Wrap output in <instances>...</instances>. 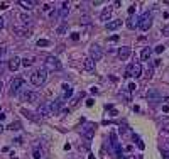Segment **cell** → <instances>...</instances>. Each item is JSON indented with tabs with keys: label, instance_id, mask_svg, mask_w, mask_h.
I'll return each instance as SVG.
<instances>
[{
	"label": "cell",
	"instance_id": "d590c367",
	"mask_svg": "<svg viewBox=\"0 0 169 159\" xmlns=\"http://www.w3.org/2000/svg\"><path fill=\"white\" fill-rule=\"evenodd\" d=\"M49 10H51V5H49V4H46V5L42 7V12H49Z\"/></svg>",
	"mask_w": 169,
	"mask_h": 159
},
{
	"label": "cell",
	"instance_id": "ba28073f",
	"mask_svg": "<svg viewBox=\"0 0 169 159\" xmlns=\"http://www.w3.org/2000/svg\"><path fill=\"white\" fill-rule=\"evenodd\" d=\"M90 58H91V59H93L95 63L100 61L101 58H103V53H101V48H100V46L93 44V46L90 48Z\"/></svg>",
	"mask_w": 169,
	"mask_h": 159
},
{
	"label": "cell",
	"instance_id": "7402d4cb",
	"mask_svg": "<svg viewBox=\"0 0 169 159\" xmlns=\"http://www.w3.org/2000/svg\"><path fill=\"white\" fill-rule=\"evenodd\" d=\"M36 4V2H26V0H19V5L20 7H24L26 10H29V9H32V5Z\"/></svg>",
	"mask_w": 169,
	"mask_h": 159
},
{
	"label": "cell",
	"instance_id": "f6af8a7d",
	"mask_svg": "<svg viewBox=\"0 0 169 159\" xmlns=\"http://www.w3.org/2000/svg\"><path fill=\"white\" fill-rule=\"evenodd\" d=\"M2 88H4V83H2V81H0V91H2Z\"/></svg>",
	"mask_w": 169,
	"mask_h": 159
},
{
	"label": "cell",
	"instance_id": "e575fe53",
	"mask_svg": "<svg viewBox=\"0 0 169 159\" xmlns=\"http://www.w3.org/2000/svg\"><path fill=\"white\" fill-rule=\"evenodd\" d=\"M108 41H110V42H117V41H118V36H112V37H108Z\"/></svg>",
	"mask_w": 169,
	"mask_h": 159
},
{
	"label": "cell",
	"instance_id": "7c38bea8",
	"mask_svg": "<svg viewBox=\"0 0 169 159\" xmlns=\"http://www.w3.org/2000/svg\"><path fill=\"white\" fill-rule=\"evenodd\" d=\"M19 66H20V58L19 56H12L10 61H9V69H10V71H17Z\"/></svg>",
	"mask_w": 169,
	"mask_h": 159
},
{
	"label": "cell",
	"instance_id": "f546056e",
	"mask_svg": "<svg viewBox=\"0 0 169 159\" xmlns=\"http://www.w3.org/2000/svg\"><path fill=\"white\" fill-rule=\"evenodd\" d=\"M64 31H66V22H64L63 26H59V27H58V34H63Z\"/></svg>",
	"mask_w": 169,
	"mask_h": 159
},
{
	"label": "cell",
	"instance_id": "7dc6e473",
	"mask_svg": "<svg viewBox=\"0 0 169 159\" xmlns=\"http://www.w3.org/2000/svg\"><path fill=\"white\" fill-rule=\"evenodd\" d=\"M128 159H134V158H128Z\"/></svg>",
	"mask_w": 169,
	"mask_h": 159
},
{
	"label": "cell",
	"instance_id": "ab89813d",
	"mask_svg": "<svg viewBox=\"0 0 169 159\" xmlns=\"http://www.w3.org/2000/svg\"><path fill=\"white\" fill-rule=\"evenodd\" d=\"M0 7H2V9H7V7H9V4H7V2H2V4H0Z\"/></svg>",
	"mask_w": 169,
	"mask_h": 159
},
{
	"label": "cell",
	"instance_id": "f35d334b",
	"mask_svg": "<svg viewBox=\"0 0 169 159\" xmlns=\"http://www.w3.org/2000/svg\"><path fill=\"white\" fill-rule=\"evenodd\" d=\"M162 102L166 103V107H169V97H164V98H162Z\"/></svg>",
	"mask_w": 169,
	"mask_h": 159
},
{
	"label": "cell",
	"instance_id": "9c48e42d",
	"mask_svg": "<svg viewBox=\"0 0 169 159\" xmlns=\"http://www.w3.org/2000/svg\"><path fill=\"white\" fill-rule=\"evenodd\" d=\"M145 97H147V100H149V102H150V103H159V102H161V100H162L161 93H159V91H157V90H149V91H147V95H145Z\"/></svg>",
	"mask_w": 169,
	"mask_h": 159
},
{
	"label": "cell",
	"instance_id": "f1b7e54d",
	"mask_svg": "<svg viewBox=\"0 0 169 159\" xmlns=\"http://www.w3.org/2000/svg\"><path fill=\"white\" fill-rule=\"evenodd\" d=\"M5 53H7V49H5V48H0V61H4V58H5Z\"/></svg>",
	"mask_w": 169,
	"mask_h": 159
},
{
	"label": "cell",
	"instance_id": "83f0119b",
	"mask_svg": "<svg viewBox=\"0 0 169 159\" xmlns=\"http://www.w3.org/2000/svg\"><path fill=\"white\" fill-rule=\"evenodd\" d=\"M161 32H162V36H168L169 37V24H166V26L161 29Z\"/></svg>",
	"mask_w": 169,
	"mask_h": 159
},
{
	"label": "cell",
	"instance_id": "7bdbcfd3",
	"mask_svg": "<svg viewBox=\"0 0 169 159\" xmlns=\"http://www.w3.org/2000/svg\"><path fill=\"white\" fill-rule=\"evenodd\" d=\"M164 132H166V134H169V125H166V127H164Z\"/></svg>",
	"mask_w": 169,
	"mask_h": 159
},
{
	"label": "cell",
	"instance_id": "d6986e66",
	"mask_svg": "<svg viewBox=\"0 0 169 159\" xmlns=\"http://www.w3.org/2000/svg\"><path fill=\"white\" fill-rule=\"evenodd\" d=\"M19 19H20V22H22L26 27H27V24H31V22H32V17H31L29 14H20Z\"/></svg>",
	"mask_w": 169,
	"mask_h": 159
},
{
	"label": "cell",
	"instance_id": "74e56055",
	"mask_svg": "<svg viewBox=\"0 0 169 159\" xmlns=\"http://www.w3.org/2000/svg\"><path fill=\"white\" fill-rule=\"evenodd\" d=\"M128 90L134 91V90H135V83H128Z\"/></svg>",
	"mask_w": 169,
	"mask_h": 159
},
{
	"label": "cell",
	"instance_id": "52a82bcc",
	"mask_svg": "<svg viewBox=\"0 0 169 159\" xmlns=\"http://www.w3.org/2000/svg\"><path fill=\"white\" fill-rule=\"evenodd\" d=\"M22 100L27 102V103H36L37 100H39V93L34 90H27L24 95H22Z\"/></svg>",
	"mask_w": 169,
	"mask_h": 159
},
{
	"label": "cell",
	"instance_id": "30bf717a",
	"mask_svg": "<svg viewBox=\"0 0 169 159\" xmlns=\"http://www.w3.org/2000/svg\"><path fill=\"white\" fill-rule=\"evenodd\" d=\"M95 129H96V125L95 124H86L85 125V129H83V135L88 139V140H91L95 135Z\"/></svg>",
	"mask_w": 169,
	"mask_h": 159
},
{
	"label": "cell",
	"instance_id": "5bb4252c",
	"mask_svg": "<svg viewBox=\"0 0 169 159\" xmlns=\"http://www.w3.org/2000/svg\"><path fill=\"white\" fill-rule=\"evenodd\" d=\"M122 24H123V22H122L120 19L110 21V22H107V31H117L118 27H122Z\"/></svg>",
	"mask_w": 169,
	"mask_h": 159
},
{
	"label": "cell",
	"instance_id": "8992f818",
	"mask_svg": "<svg viewBox=\"0 0 169 159\" xmlns=\"http://www.w3.org/2000/svg\"><path fill=\"white\" fill-rule=\"evenodd\" d=\"M37 115H39L41 118H49L51 115H53L51 105L49 103H41L39 107H37Z\"/></svg>",
	"mask_w": 169,
	"mask_h": 159
},
{
	"label": "cell",
	"instance_id": "9a60e30c",
	"mask_svg": "<svg viewBox=\"0 0 169 159\" xmlns=\"http://www.w3.org/2000/svg\"><path fill=\"white\" fill-rule=\"evenodd\" d=\"M83 68L86 69V71H95V61L91 58H85V61H83Z\"/></svg>",
	"mask_w": 169,
	"mask_h": 159
},
{
	"label": "cell",
	"instance_id": "60d3db41",
	"mask_svg": "<svg viewBox=\"0 0 169 159\" xmlns=\"http://www.w3.org/2000/svg\"><path fill=\"white\" fill-rule=\"evenodd\" d=\"M162 154H164V159H169V152L168 151H162Z\"/></svg>",
	"mask_w": 169,
	"mask_h": 159
},
{
	"label": "cell",
	"instance_id": "bcb514c9",
	"mask_svg": "<svg viewBox=\"0 0 169 159\" xmlns=\"http://www.w3.org/2000/svg\"><path fill=\"white\" fill-rule=\"evenodd\" d=\"M2 71H4V68H2V66H0V73H2Z\"/></svg>",
	"mask_w": 169,
	"mask_h": 159
},
{
	"label": "cell",
	"instance_id": "4316f807",
	"mask_svg": "<svg viewBox=\"0 0 169 159\" xmlns=\"http://www.w3.org/2000/svg\"><path fill=\"white\" fill-rule=\"evenodd\" d=\"M127 27L128 29H135V27H137V22H134V19H128V21H127Z\"/></svg>",
	"mask_w": 169,
	"mask_h": 159
},
{
	"label": "cell",
	"instance_id": "3957f363",
	"mask_svg": "<svg viewBox=\"0 0 169 159\" xmlns=\"http://www.w3.org/2000/svg\"><path fill=\"white\" fill-rule=\"evenodd\" d=\"M63 68V64L58 58H54V56H47L46 58V69L47 71H61Z\"/></svg>",
	"mask_w": 169,
	"mask_h": 159
},
{
	"label": "cell",
	"instance_id": "ac0fdd59",
	"mask_svg": "<svg viewBox=\"0 0 169 159\" xmlns=\"http://www.w3.org/2000/svg\"><path fill=\"white\" fill-rule=\"evenodd\" d=\"M63 95H64V98H69L71 95H73V88L69 86V85H63Z\"/></svg>",
	"mask_w": 169,
	"mask_h": 159
},
{
	"label": "cell",
	"instance_id": "484cf974",
	"mask_svg": "<svg viewBox=\"0 0 169 159\" xmlns=\"http://www.w3.org/2000/svg\"><path fill=\"white\" fill-rule=\"evenodd\" d=\"M42 158V152L39 151V149H34V152H32V159H41Z\"/></svg>",
	"mask_w": 169,
	"mask_h": 159
},
{
	"label": "cell",
	"instance_id": "1f68e13d",
	"mask_svg": "<svg viewBox=\"0 0 169 159\" xmlns=\"http://www.w3.org/2000/svg\"><path fill=\"white\" fill-rule=\"evenodd\" d=\"M135 12V4H132V5H130V7H128V14L132 15Z\"/></svg>",
	"mask_w": 169,
	"mask_h": 159
},
{
	"label": "cell",
	"instance_id": "d4e9b609",
	"mask_svg": "<svg viewBox=\"0 0 169 159\" xmlns=\"http://www.w3.org/2000/svg\"><path fill=\"white\" fill-rule=\"evenodd\" d=\"M22 115H26V117L31 118V120H36V117H34V115H32L29 110H26V108H22Z\"/></svg>",
	"mask_w": 169,
	"mask_h": 159
},
{
	"label": "cell",
	"instance_id": "277c9868",
	"mask_svg": "<svg viewBox=\"0 0 169 159\" xmlns=\"http://www.w3.org/2000/svg\"><path fill=\"white\" fill-rule=\"evenodd\" d=\"M24 85H26L24 78H20V76L14 78L12 83H10V95H17L20 90H24Z\"/></svg>",
	"mask_w": 169,
	"mask_h": 159
},
{
	"label": "cell",
	"instance_id": "4fadbf2b",
	"mask_svg": "<svg viewBox=\"0 0 169 159\" xmlns=\"http://www.w3.org/2000/svg\"><path fill=\"white\" fill-rule=\"evenodd\" d=\"M110 17H112V7L103 9L101 14H100V21L101 22H110Z\"/></svg>",
	"mask_w": 169,
	"mask_h": 159
},
{
	"label": "cell",
	"instance_id": "44dd1931",
	"mask_svg": "<svg viewBox=\"0 0 169 159\" xmlns=\"http://www.w3.org/2000/svg\"><path fill=\"white\" fill-rule=\"evenodd\" d=\"M32 63H34V58H32V56H29V58H24V59H20V64H22V66H26V68L32 66Z\"/></svg>",
	"mask_w": 169,
	"mask_h": 159
},
{
	"label": "cell",
	"instance_id": "b9f144b4",
	"mask_svg": "<svg viewBox=\"0 0 169 159\" xmlns=\"http://www.w3.org/2000/svg\"><path fill=\"white\" fill-rule=\"evenodd\" d=\"M2 29H4V19L0 17V31H2Z\"/></svg>",
	"mask_w": 169,
	"mask_h": 159
},
{
	"label": "cell",
	"instance_id": "603a6c76",
	"mask_svg": "<svg viewBox=\"0 0 169 159\" xmlns=\"http://www.w3.org/2000/svg\"><path fill=\"white\" fill-rule=\"evenodd\" d=\"M19 129H22L20 122H14V124H10V125H9V130H19Z\"/></svg>",
	"mask_w": 169,
	"mask_h": 159
},
{
	"label": "cell",
	"instance_id": "ffe728a7",
	"mask_svg": "<svg viewBox=\"0 0 169 159\" xmlns=\"http://www.w3.org/2000/svg\"><path fill=\"white\" fill-rule=\"evenodd\" d=\"M49 105H51V110L53 112H59V108L63 107V100H56V102H53Z\"/></svg>",
	"mask_w": 169,
	"mask_h": 159
},
{
	"label": "cell",
	"instance_id": "cb8c5ba5",
	"mask_svg": "<svg viewBox=\"0 0 169 159\" xmlns=\"http://www.w3.org/2000/svg\"><path fill=\"white\" fill-rule=\"evenodd\" d=\"M49 44H51V42L47 41V39H39V41H37V46H39V48H47Z\"/></svg>",
	"mask_w": 169,
	"mask_h": 159
},
{
	"label": "cell",
	"instance_id": "7a4b0ae2",
	"mask_svg": "<svg viewBox=\"0 0 169 159\" xmlns=\"http://www.w3.org/2000/svg\"><path fill=\"white\" fill-rule=\"evenodd\" d=\"M152 22H154V17L150 12H144V14L139 17V21H137V27L140 29V31H149V29L152 27Z\"/></svg>",
	"mask_w": 169,
	"mask_h": 159
},
{
	"label": "cell",
	"instance_id": "8fae6325",
	"mask_svg": "<svg viewBox=\"0 0 169 159\" xmlns=\"http://www.w3.org/2000/svg\"><path fill=\"white\" fill-rule=\"evenodd\" d=\"M130 54H132V49L128 48V46H122L118 49V58H120L122 61H127L128 58H130Z\"/></svg>",
	"mask_w": 169,
	"mask_h": 159
},
{
	"label": "cell",
	"instance_id": "e0dca14e",
	"mask_svg": "<svg viewBox=\"0 0 169 159\" xmlns=\"http://www.w3.org/2000/svg\"><path fill=\"white\" fill-rule=\"evenodd\" d=\"M14 32H15V34H19L20 37H29V34H31V31H27V29H20V27H14Z\"/></svg>",
	"mask_w": 169,
	"mask_h": 159
},
{
	"label": "cell",
	"instance_id": "8d00e7d4",
	"mask_svg": "<svg viewBox=\"0 0 169 159\" xmlns=\"http://www.w3.org/2000/svg\"><path fill=\"white\" fill-rule=\"evenodd\" d=\"M145 78H149V80L152 78V68H149V69H147V76H145Z\"/></svg>",
	"mask_w": 169,
	"mask_h": 159
},
{
	"label": "cell",
	"instance_id": "ee69618b",
	"mask_svg": "<svg viewBox=\"0 0 169 159\" xmlns=\"http://www.w3.org/2000/svg\"><path fill=\"white\" fill-rule=\"evenodd\" d=\"M2 132H4V125L0 124V134H2Z\"/></svg>",
	"mask_w": 169,
	"mask_h": 159
},
{
	"label": "cell",
	"instance_id": "5b68a950",
	"mask_svg": "<svg viewBox=\"0 0 169 159\" xmlns=\"http://www.w3.org/2000/svg\"><path fill=\"white\" fill-rule=\"evenodd\" d=\"M125 76H134V78L142 76V66L139 64V63H130V64L127 66V73H125Z\"/></svg>",
	"mask_w": 169,
	"mask_h": 159
},
{
	"label": "cell",
	"instance_id": "836d02e7",
	"mask_svg": "<svg viewBox=\"0 0 169 159\" xmlns=\"http://www.w3.org/2000/svg\"><path fill=\"white\" fill-rule=\"evenodd\" d=\"M93 103H95L93 98H88V100H86V107H93Z\"/></svg>",
	"mask_w": 169,
	"mask_h": 159
},
{
	"label": "cell",
	"instance_id": "6da1fadb",
	"mask_svg": "<svg viewBox=\"0 0 169 159\" xmlns=\"http://www.w3.org/2000/svg\"><path fill=\"white\" fill-rule=\"evenodd\" d=\"M47 80V69L46 68H37L36 71H32L31 75V83L34 86H42Z\"/></svg>",
	"mask_w": 169,
	"mask_h": 159
},
{
	"label": "cell",
	"instance_id": "d6a6232c",
	"mask_svg": "<svg viewBox=\"0 0 169 159\" xmlns=\"http://www.w3.org/2000/svg\"><path fill=\"white\" fill-rule=\"evenodd\" d=\"M71 39H73V41H78V39H80V34H78V32H73V34H71Z\"/></svg>",
	"mask_w": 169,
	"mask_h": 159
},
{
	"label": "cell",
	"instance_id": "4dcf8cb0",
	"mask_svg": "<svg viewBox=\"0 0 169 159\" xmlns=\"http://www.w3.org/2000/svg\"><path fill=\"white\" fill-rule=\"evenodd\" d=\"M155 53H157V54H161L162 51H164V46H162V44H159V46H155V49H154Z\"/></svg>",
	"mask_w": 169,
	"mask_h": 159
},
{
	"label": "cell",
	"instance_id": "2e32d148",
	"mask_svg": "<svg viewBox=\"0 0 169 159\" xmlns=\"http://www.w3.org/2000/svg\"><path fill=\"white\" fill-rule=\"evenodd\" d=\"M150 56H152V49L150 48H144L140 53V59L142 61H149L150 59Z\"/></svg>",
	"mask_w": 169,
	"mask_h": 159
}]
</instances>
